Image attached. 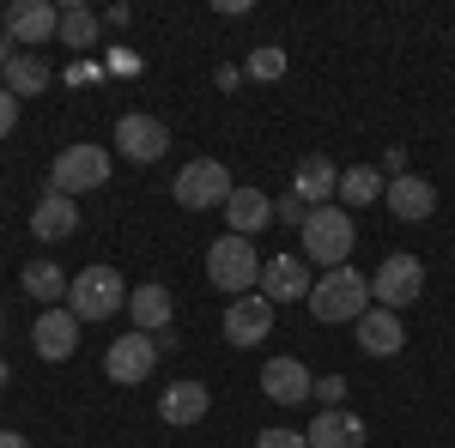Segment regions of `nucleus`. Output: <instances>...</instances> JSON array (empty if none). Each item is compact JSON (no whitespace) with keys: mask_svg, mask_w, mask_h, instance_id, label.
<instances>
[{"mask_svg":"<svg viewBox=\"0 0 455 448\" xmlns=\"http://www.w3.org/2000/svg\"><path fill=\"white\" fill-rule=\"evenodd\" d=\"M310 315L315 321H328V327H340V321H358V315L371 310V279L358 273V267H334V273H322L310 285Z\"/></svg>","mask_w":455,"mask_h":448,"instance_id":"nucleus-1","label":"nucleus"},{"mask_svg":"<svg viewBox=\"0 0 455 448\" xmlns=\"http://www.w3.org/2000/svg\"><path fill=\"white\" fill-rule=\"evenodd\" d=\"M298 242H304V261H315L322 273L347 267L352 242H358V231H352V212H347V207H315L310 218L298 224Z\"/></svg>","mask_w":455,"mask_h":448,"instance_id":"nucleus-2","label":"nucleus"},{"mask_svg":"<svg viewBox=\"0 0 455 448\" xmlns=\"http://www.w3.org/2000/svg\"><path fill=\"white\" fill-rule=\"evenodd\" d=\"M207 279H212V291H231V303L249 297V291L261 285V255H255V242L225 231V237L207 248Z\"/></svg>","mask_w":455,"mask_h":448,"instance_id":"nucleus-3","label":"nucleus"},{"mask_svg":"<svg viewBox=\"0 0 455 448\" xmlns=\"http://www.w3.org/2000/svg\"><path fill=\"white\" fill-rule=\"evenodd\" d=\"M122 303H128V285H122V273H116V267H104V261H98V267H79V273H73L68 310L79 315V327H85V321H109Z\"/></svg>","mask_w":455,"mask_h":448,"instance_id":"nucleus-4","label":"nucleus"},{"mask_svg":"<svg viewBox=\"0 0 455 448\" xmlns=\"http://www.w3.org/2000/svg\"><path fill=\"white\" fill-rule=\"evenodd\" d=\"M176 207L188 212H207V207H225L231 194H237V182H231V170L219 164V158H195V164H182L176 170Z\"/></svg>","mask_w":455,"mask_h":448,"instance_id":"nucleus-5","label":"nucleus"},{"mask_svg":"<svg viewBox=\"0 0 455 448\" xmlns=\"http://www.w3.org/2000/svg\"><path fill=\"white\" fill-rule=\"evenodd\" d=\"M425 291V261L419 255H388L383 267H377V279H371V297H377V310H413Z\"/></svg>","mask_w":455,"mask_h":448,"instance_id":"nucleus-6","label":"nucleus"},{"mask_svg":"<svg viewBox=\"0 0 455 448\" xmlns=\"http://www.w3.org/2000/svg\"><path fill=\"white\" fill-rule=\"evenodd\" d=\"M104 182H109V152L104 145H68V152L55 158V176H49L55 194H92V188H104Z\"/></svg>","mask_w":455,"mask_h":448,"instance_id":"nucleus-7","label":"nucleus"},{"mask_svg":"<svg viewBox=\"0 0 455 448\" xmlns=\"http://www.w3.org/2000/svg\"><path fill=\"white\" fill-rule=\"evenodd\" d=\"M116 152H122L128 164H158V158L171 152V128H164L158 115L134 109V115H122V122H116Z\"/></svg>","mask_w":455,"mask_h":448,"instance_id":"nucleus-8","label":"nucleus"},{"mask_svg":"<svg viewBox=\"0 0 455 448\" xmlns=\"http://www.w3.org/2000/svg\"><path fill=\"white\" fill-rule=\"evenodd\" d=\"M104 370H109V381H122V388L146 381L158 370V340H152V334H122V340H109Z\"/></svg>","mask_w":455,"mask_h":448,"instance_id":"nucleus-9","label":"nucleus"},{"mask_svg":"<svg viewBox=\"0 0 455 448\" xmlns=\"http://www.w3.org/2000/svg\"><path fill=\"white\" fill-rule=\"evenodd\" d=\"M310 261L304 255H274V261H261V297L280 310V303H304L310 297Z\"/></svg>","mask_w":455,"mask_h":448,"instance_id":"nucleus-10","label":"nucleus"},{"mask_svg":"<svg viewBox=\"0 0 455 448\" xmlns=\"http://www.w3.org/2000/svg\"><path fill=\"white\" fill-rule=\"evenodd\" d=\"M61 31V6H49V0H12L6 6V43H49V36Z\"/></svg>","mask_w":455,"mask_h":448,"instance_id":"nucleus-11","label":"nucleus"},{"mask_svg":"<svg viewBox=\"0 0 455 448\" xmlns=\"http://www.w3.org/2000/svg\"><path fill=\"white\" fill-rule=\"evenodd\" d=\"M267 334H274V303H267L261 291H249V297H237V303L225 310V340L231 345L249 351V345H261Z\"/></svg>","mask_w":455,"mask_h":448,"instance_id":"nucleus-12","label":"nucleus"},{"mask_svg":"<svg viewBox=\"0 0 455 448\" xmlns=\"http://www.w3.org/2000/svg\"><path fill=\"white\" fill-rule=\"evenodd\" d=\"M31 345H36V358H49V364L73 358V351H79V315H73L68 303H61V310H43L36 327H31Z\"/></svg>","mask_w":455,"mask_h":448,"instance_id":"nucleus-13","label":"nucleus"},{"mask_svg":"<svg viewBox=\"0 0 455 448\" xmlns=\"http://www.w3.org/2000/svg\"><path fill=\"white\" fill-rule=\"evenodd\" d=\"M261 394H267L274 406H304L315 394V381L298 358H267V364H261Z\"/></svg>","mask_w":455,"mask_h":448,"instance_id":"nucleus-14","label":"nucleus"},{"mask_svg":"<svg viewBox=\"0 0 455 448\" xmlns=\"http://www.w3.org/2000/svg\"><path fill=\"white\" fill-rule=\"evenodd\" d=\"M383 200H388V212H395L401 224H419V218H431V212H437V188H431L425 176L407 170V176H395V182L383 188Z\"/></svg>","mask_w":455,"mask_h":448,"instance_id":"nucleus-15","label":"nucleus"},{"mask_svg":"<svg viewBox=\"0 0 455 448\" xmlns=\"http://www.w3.org/2000/svg\"><path fill=\"white\" fill-rule=\"evenodd\" d=\"M291 194L304 200V207H328L334 194H340V170H334V158H322V152H310L304 164H298V176H291Z\"/></svg>","mask_w":455,"mask_h":448,"instance_id":"nucleus-16","label":"nucleus"},{"mask_svg":"<svg viewBox=\"0 0 455 448\" xmlns=\"http://www.w3.org/2000/svg\"><path fill=\"white\" fill-rule=\"evenodd\" d=\"M73 231H79V207H73V194H55V188H49V194L31 207V237L36 242H68Z\"/></svg>","mask_w":455,"mask_h":448,"instance_id":"nucleus-17","label":"nucleus"},{"mask_svg":"<svg viewBox=\"0 0 455 448\" xmlns=\"http://www.w3.org/2000/svg\"><path fill=\"white\" fill-rule=\"evenodd\" d=\"M128 315H134V334H171V315H176V303H171V291L164 285H134L128 291Z\"/></svg>","mask_w":455,"mask_h":448,"instance_id":"nucleus-18","label":"nucleus"},{"mask_svg":"<svg viewBox=\"0 0 455 448\" xmlns=\"http://www.w3.org/2000/svg\"><path fill=\"white\" fill-rule=\"evenodd\" d=\"M304 436H310V448H358L364 443V418L347 413V406H334V413H315Z\"/></svg>","mask_w":455,"mask_h":448,"instance_id":"nucleus-19","label":"nucleus"},{"mask_svg":"<svg viewBox=\"0 0 455 448\" xmlns=\"http://www.w3.org/2000/svg\"><path fill=\"white\" fill-rule=\"evenodd\" d=\"M407 345V334H401V315L395 310H364L358 315V351H371V358H395Z\"/></svg>","mask_w":455,"mask_h":448,"instance_id":"nucleus-20","label":"nucleus"},{"mask_svg":"<svg viewBox=\"0 0 455 448\" xmlns=\"http://www.w3.org/2000/svg\"><path fill=\"white\" fill-rule=\"evenodd\" d=\"M207 406H212V394L201 381H171V388L158 394V418H164V424H201Z\"/></svg>","mask_w":455,"mask_h":448,"instance_id":"nucleus-21","label":"nucleus"},{"mask_svg":"<svg viewBox=\"0 0 455 448\" xmlns=\"http://www.w3.org/2000/svg\"><path fill=\"white\" fill-rule=\"evenodd\" d=\"M225 218H231V237H255V231L274 224V200H267L261 188H237V194L225 200Z\"/></svg>","mask_w":455,"mask_h":448,"instance_id":"nucleus-22","label":"nucleus"},{"mask_svg":"<svg viewBox=\"0 0 455 448\" xmlns=\"http://www.w3.org/2000/svg\"><path fill=\"white\" fill-rule=\"evenodd\" d=\"M19 285L31 291L36 303H49V310H61L68 303V291H73V279L55 267V261H25V273H19Z\"/></svg>","mask_w":455,"mask_h":448,"instance_id":"nucleus-23","label":"nucleus"},{"mask_svg":"<svg viewBox=\"0 0 455 448\" xmlns=\"http://www.w3.org/2000/svg\"><path fill=\"white\" fill-rule=\"evenodd\" d=\"M49 79H55V73H49V61H43V55H12V67H6V79H0V85H6L12 98H36Z\"/></svg>","mask_w":455,"mask_h":448,"instance_id":"nucleus-24","label":"nucleus"},{"mask_svg":"<svg viewBox=\"0 0 455 448\" xmlns=\"http://www.w3.org/2000/svg\"><path fill=\"white\" fill-rule=\"evenodd\" d=\"M383 170L377 164H352V170H340V200L347 207H371V200H383Z\"/></svg>","mask_w":455,"mask_h":448,"instance_id":"nucleus-25","label":"nucleus"},{"mask_svg":"<svg viewBox=\"0 0 455 448\" xmlns=\"http://www.w3.org/2000/svg\"><path fill=\"white\" fill-rule=\"evenodd\" d=\"M55 36H61L68 49H92V43H98V19H92L79 0H68V6H61V31Z\"/></svg>","mask_w":455,"mask_h":448,"instance_id":"nucleus-26","label":"nucleus"},{"mask_svg":"<svg viewBox=\"0 0 455 448\" xmlns=\"http://www.w3.org/2000/svg\"><path fill=\"white\" fill-rule=\"evenodd\" d=\"M249 79H285V49H255L249 55Z\"/></svg>","mask_w":455,"mask_h":448,"instance_id":"nucleus-27","label":"nucleus"},{"mask_svg":"<svg viewBox=\"0 0 455 448\" xmlns=\"http://www.w3.org/2000/svg\"><path fill=\"white\" fill-rule=\"evenodd\" d=\"M315 400H322V413H334V406L347 400V376H322L315 381Z\"/></svg>","mask_w":455,"mask_h":448,"instance_id":"nucleus-28","label":"nucleus"},{"mask_svg":"<svg viewBox=\"0 0 455 448\" xmlns=\"http://www.w3.org/2000/svg\"><path fill=\"white\" fill-rule=\"evenodd\" d=\"M255 448H310V436H304V430H261Z\"/></svg>","mask_w":455,"mask_h":448,"instance_id":"nucleus-29","label":"nucleus"},{"mask_svg":"<svg viewBox=\"0 0 455 448\" xmlns=\"http://www.w3.org/2000/svg\"><path fill=\"white\" fill-rule=\"evenodd\" d=\"M12 122H19V98H12V91L0 85V139L12 134Z\"/></svg>","mask_w":455,"mask_h":448,"instance_id":"nucleus-30","label":"nucleus"},{"mask_svg":"<svg viewBox=\"0 0 455 448\" xmlns=\"http://www.w3.org/2000/svg\"><path fill=\"white\" fill-rule=\"evenodd\" d=\"M274 218H291V224H304V218H310V207H304L298 194H285L280 207H274Z\"/></svg>","mask_w":455,"mask_h":448,"instance_id":"nucleus-31","label":"nucleus"},{"mask_svg":"<svg viewBox=\"0 0 455 448\" xmlns=\"http://www.w3.org/2000/svg\"><path fill=\"white\" fill-rule=\"evenodd\" d=\"M383 170H388V176H407V152H401V145H395V152L383 158Z\"/></svg>","mask_w":455,"mask_h":448,"instance_id":"nucleus-32","label":"nucleus"},{"mask_svg":"<svg viewBox=\"0 0 455 448\" xmlns=\"http://www.w3.org/2000/svg\"><path fill=\"white\" fill-rule=\"evenodd\" d=\"M0 448H31V436H19V430H0Z\"/></svg>","mask_w":455,"mask_h":448,"instance_id":"nucleus-33","label":"nucleus"},{"mask_svg":"<svg viewBox=\"0 0 455 448\" xmlns=\"http://www.w3.org/2000/svg\"><path fill=\"white\" fill-rule=\"evenodd\" d=\"M6 67H12V43L0 36V79H6Z\"/></svg>","mask_w":455,"mask_h":448,"instance_id":"nucleus-34","label":"nucleus"},{"mask_svg":"<svg viewBox=\"0 0 455 448\" xmlns=\"http://www.w3.org/2000/svg\"><path fill=\"white\" fill-rule=\"evenodd\" d=\"M0 388H6V364H0Z\"/></svg>","mask_w":455,"mask_h":448,"instance_id":"nucleus-35","label":"nucleus"}]
</instances>
